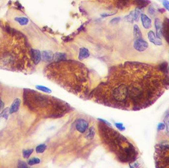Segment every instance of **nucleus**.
<instances>
[{"mask_svg": "<svg viewBox=\"0 0 169 168\" xmlns=\"http://www.w3.org/2000/svg\"><path fill=\"white\" fill-rule=\"evenodd\" d=\"M101 125V133L106 144L123 162L135 161L138 152L134 145L118 132L105 125Z\"/></svg>", "mask_w": 169, "mask_h": 168, "instance_id": "1", "label": "nucleus"}, {"mask_svg": "<svg viewBox=\"0 0 169 168\" xmlns=\"http://www.w3.org/2000/svg\"><path fill=\"white\" fill-rule=\"evenodd\" d=\"M134 48L139 52H143L148 48V43L142 38L135 39L134 41Z\"/></svg>", "mask_w": 169, "mask_h": 168, "instance_id": "2", "label": "nucleus"}, {"mask_svg": "<svg viewBox=\"0 0 169 168\" xmlns=\"http://www.w3.org/2000/svg\"><path fill=\"white\" fill-rule=\"evenodd\" d=\"M162 36L169 45V18L166 17L162 23Z\"/></svg>", "mask_w": 169, "mask_h": 168, "instance_id": "3", "label": "nucleus"}, {"mask_svg": "<svg viewBox=\"0 0 169 168\" xmlns=\"http://www.w3.org/2000/svg\"><path fill=\"white\" fill-rule=\"evenodd\" d=\"M147 37L149 41L156 46L162 45V42L159 38H157L154 32L151 30L147 33Z\"/></svg>", "mask_w": 169, "mask_h": 168, "instance_id": "4", "label": "nucleus"}, {"mask_svg": "<svg viewBox=\"0 0 169 168\" xmlns=\"http://www.w3.org/2000/svg\"><path fill=\"white\" fill-rule=\"evenodd\" d=\"M154 26L156 30V36L157 38L161 40L162 37V23L160 19L159 18H155L154 19Z\"/></svg>", "mask_w": 169, "mask_h": 168, "instance_id": "5", "label": "nucleus"}, {"mask_svg": "<svg viewBox=\"0 0 169 168\" xmlns=\"http://www.w3.org/2000/svg\"><path fill=\"white\" fill-rule=\"evenodd\" d=\"M89 126L88 122L84 119H79L77 122L76 128L79 132L84 133L87 130Z\"/></svg>", "mask_w": 169, "mask_h": 168, "instance_id": "6", "label": "nucleus"}, {"mask_svg": "<svg viewBox=\"0 0 169 168\" xmlns=\"http://www.w3.org/2000/svg\"><path fill=\"white\" fill-rule=\"evenodd\" d=\"M141 22L143 27L145 29H150L152 27V20L148 16L144 14H141Z\"/></svg>", "mask_w": 169, "mask_h": 168, "instance_id": "7", "label": "nucleus"}, {"mask_svg": "<svg viewBox=\"0 0 169 168\" xmlns=\"http://www.w3.org/2000/svg\"><path fill=\"white\" fill-rule=\"evenodd\" d=\"M53 53L51 51H43L41 53V59L45 62L51 61L53 59Z\"/></svg>", "mask_w": 169, "mask_h": 168, "instance_id": "8", "label": "nucleus"}, {"mask_svg": "<svg viewBox=\"0 0 169 168\" xmlns=\"http://www.w3.org/2000/svg\"><path fill=\"white\" fill-rule=\"evenodd\" d=\"M32 58L35 64H38L41 61V53L38 49H32L31 50Z\"/></svg>", "mask_w": 169, "mask_h": 168, "instance_id": "9", "label": "nucleus"}, {"mask_svg": "<svg viewBox=\"0 0 169 168\" xmlns=\"http://www.w3.org/2000/svg\"><path fill=\"white\" fill-rule=\"evenodd\" d=\"M134 2L137 6L136 8L141 10L146 8L151 3L150 0H134Z\"/></svg>", "mask_w": 169, "mask_h": 168, "instance_id": "10", "label": "nucleus"}, {"mask_svg": "<svg viewBox=\"0 0 169 168\" xmlns=\"http://www.w3.org/2000/svg\"><path fill=\"white\" fill-rule=\"evenodd\" d=\"M21 100L19 99H16L14 102H12L11 106L9 108V113L10 114H14V112L18 111L19 109V106L21 105Z\"/></svg>", "mask_w": 169, "mask_h": 168, "instance_id": "11", "label": "nucleus"}, {"mask_svg": "<svg viewBox=\"0 0 169 168\" xmlns=\"http://www.w3.org/2000/svg\"><path fill=\"white\" fill-rule=\"evenodd\" d=\"M158 69L160 71L165 75H169V65L167 62L164 61L158 65Z\"/></svg>", "mask_w": 169, "mask_h": 168, "instance_id": "12", "label": "nucleus"}, {"mask_svg": "<svg viewBox=\"0 0 169 168\" xmlns=\"http://www.w3.org/2000/svg\"><path fill=\"white\" fill-rule=\"evenodd\" d=\"M90 56V52L87 48L82 47L80 49L78 58L79 60H83L89 57Z\"/></svg>", "mask_w": 169, "mask_h": 168, "instance_id": "13", "label": "nucleus"}, {"mask_svg": "<svg viewBox=\"0 0 169 168\" xmlns=\"http://www.w3.org/2000/svg\"><path fill=\"white\" fill-rule=\"evenodd\" d=\"M134 36L135 40L137 38H142V34L141 29L138 25H134Z\"/></svg>", "mask_w": 169, "mask_h": 168, "instance_id": "14", "label": "nucleus"}, {"mask_svg": "<svg viewBox=\"0 0 169 168\" xmlns=\"http://www.w3.org/2000/svg\"><path fill=\"white\" fill-rule=\"evenodd\" d=\"M66 59V55L63 53L56 52L54 54L53 59L56 61H60Z\"/></svg>", "mask_w": 169, "mask_h": 168, "instance_id": "15", "label": "nucleus"}, {"mask_svg": "<svg viewBox=\"0 0 169 168\" xmlns=\"http://www.w3.org/2000/svg\"><path fill=\"white\" fill-rule=\"evenodd\" d=\"M15 20L18 22L19 24L21 26H24L26 25L29 23V19L26 17H16L15 18Z\"/></svg>", "mask_w": 169, "mask_h": 168, "instance_id": "16", "label": "nucleus"}, {"mask_svg": "<svg viewBox=\"0 0 169 168\" xmlns=\"http://www.w3.org/2000/svg\"><path fill=\"white\" fill-rule=\"evenodd\" d=\"M164 122L165 123V128H166V135L168 137H169V113L167 114L165 116L164 119Z\"/></svg>", "mask_w": 169, "mask_h": 168, "instance_id": "17", "label": "nucleus"}, {"mask_svg": "<svg viewBox=\"0 0 169 168\" xmlns=\"http://www.w3.org/2000/svg\"><path fill=\"white\" fill-rule=\"evenodd\" d=\"M124 19L127 22L132 23L135 21L134 20V11H131L128 15L125 16L124 17Z\"/></svg>", "mask_w": 169, "mask_h": 168, "instance_id": "18", "label": "nucleus"}, {"mask_svg": "<svg viewBox=\"0 0 169 168\" xmlns=\"http://www.w3.org/2000/svg\"><path fill=\"white\" fill-rule=\"evenodd\" d=\"M141 10L138 8H136L134 11V20L138 22L141 17Z\"/></svg>", "mask_w": 169, "mask_h": 168, "instance_id": "19", "label": "nucleus"}, {"mask_svg": "<svg viewBox=\"0 0 169 168\" xmlns=\"http://www.w3.org/2000/svg\"><path fill=\"white\" fill-rule=\"evenodd\" d=\"M46 145L44 144L39 145L38 146H37V148H36V151L37 153H43L46 149Z\"/></svg>", "mask_w": 169, "mask_h": 168, "instance_id": "20", "label": "nucleus"}, {"mask_svg": "<svg viewBox=\"0 0 169 168\" xmlns=\"http://www.w3.org/2000/svg\"><path fill=\"white\" fill-rule=\"evenodd\" d=\"M36 88L38 90H41L42 91L44 92L45 93H51L52 92V90L49 88L46 87L45 86H41V85H37L36 86Z\"/></svg>", "mask_w": 169, "mask_h": 168, "instance_id": "21", "label": "nucleus"}, {"mask_svg": "<svg viewBox=\"0 0 169 168\" xmlns=\"http://www.w3.org/2000/svg\"><path fill=\"white\" fill-rule=\"evenodd\" d=\"M40 162V159L34 157L33 158L30 159V160H29L28 162V164L29 165H33L35 164H39Z\"/></svg>", "mask_w": 169, "mask_h": 168, "instance_id": "22", "label": "nucleus"}, {"mask_svg": "<svg viewBox=\"0 0 169 168\" xmlns=\"http://www.w3.org/2000/svg\"><path fill=\"white\" fill-rule=\"evenodd\" d=\"M94 134H95V132H94V128H91L89 130V132L88 133L86 137L88 139H91L94 137Z\"/></svg>", "mask_w": 169, "mask_h": 168, "instance_id": "23", "label": "nucleus"}, {"mask_svg": "<svg viewBox=\"0 0 169 168\" xmlns=\"http://www.w3.org/2000/svg\"><path fill=\"white\" fill-rule=\"evenodd\" d=\"M33 149L24 150L23 152V157H24L25 158H28L31 155L32 153H33Z\"/></svg>", "mask_w": 169, "mask_h": 168, "instance_id": "24", "label": "nucleus"}, {"mask_svg": "<svg viewBox=\"0 0 169 168\" xmlns=\"http://www.w3.org/2000/svg\"><path fill=\"white\" fill-rule=\"evenodd\" d=\"M148 11V14H149V15H151V16L155 15L156 13V10H155V8L152 6H149L148 11Z\"/></svg>", "mask_w": 169, "mask_h": 168, "instance_id": "25", "label": "nucleus"}, {"mask_svg": "<svg viewBox=\"0 0 169 168\" xmlns=\"http://www.w3.org/2000/svg\"><path fill=\"white\" fill-rule=\"evenodd\" d=\"M120 20H121V18L120 17H115V18H113V19H111L110 21V23L111 24H116L118 23L119 22H120Z\"/></svg>", "mask_w": 169, "mask_h": 168, "instance_id": "26", "label": "nucleus"}, {"mask_svg": "<svg viewBox=\"0 0 169 168\" xmlns=\"http://www.w3.org/2000/svg\"><path fill=\"white\" fill-rule=\"evenodd\" d=\"M163 6L164 7L165 10L169 11V1L168 0H163Z\"/></svg>", "mask_w": 169, "mask_h": 168, "instance_id": "27", "label": "nucleus"}, {"mask_svg": "<svg viewBox=\"0 0 169 168\" xmlns=\"http://www.w3.org/2000/svg\"><path fill=\"white\" fill-rule=\"evenodd\" d=\"M165 123H162V122H160L158 123V126H157V130L159 131H163L165 129Z\"/></svg>", "mask_w": 169, "mask_h": 168, "instance_id": "28", "label": "nucleus"}, {"mask_svg": "<svg viewBox=\"0 0 169 168\" xmlns=\"http://www.w3.org/2000/svg\"><path fill=\"white\" fill-rule=\"evenodd\" d=\"M18 168H27L28 166L24 162L20 161L18 162Z\"/></svg>", "mask_w": 169, "mask_h": 168, "instance_id": "29", "label": "nucleus"}, {"mask_svg": "<svg viewBox=\"0 0 169 168\" xmlns=\"http://www.w3.org/2000/svg\"><path fill=\"white\" fill-rule=\"evenodd\" d=\"M116 126L119 129H120L121 131H123L125 129V128L123 126V124L122 123H117L116 124Z\"/></svg>", "mask_w": 169, "mask_h": 168, "instance_id": "30", "label": "nucleus"}, {"mask_svg": "<svg viewBox=\"0 0 169 168\" xmlns=\"http://www.w3.org/2000/svg\"><path fill=\"white\" fill-rule=\"evenodd\" d=\"M157 11H158V12L161 13V14H163V13H164V12H165V11H166V10H165V8H158Z\"/></svg>", "mask_w": 169, "mask_h": 168, "instance_id": "31", "label": "nucleus"}, {"mask_svg": "<svg viewBox=\"0 0 169 168\" xmlns=\"http://www.w3.org/2000/svg\"><path fill=\"white\" fill-rule=\"evenodd\" d=\"M3 105H4L3 102L0 100V111L1 110L2 108H3Z\"/></svg>", "mask_w": 169, "mask_h": 168, "instance_id": "32", "label": "nucleus"}, {"mask_svg": "<svg viewBox=\"0 0 169 168\" xmlns=\"http://www.w3.org/2000/svg\"></svg>", "mask_w": 169, "mask_h": 168, "instance_id": "33", "label": "nucleus"}]
</instances>
